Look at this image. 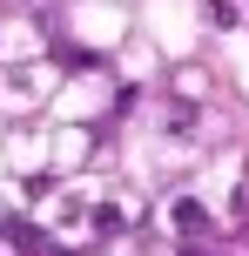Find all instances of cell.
Returning a JSON list of instances; mask_svg holds the SVG:
<instances>
[{
    "mask_svg": "<svg viewBox=\"0 0 249 256\" xmlns=\"http://www.w3.org/2000/svg\"><path fill=\"white\" fill-rule=\"evenodd\" d=\"M7 236H13V250H20V256H47L40 230H27V222H7Z\"/></svg>",
    "mask_w": 249,
    "mask_h": 256,
    "instance_id": "2",
    "label": "cell"
},
{
    "mask_svg": "<svg viewBox=\"0 0 249 256\" xmlns=\"http://www.w3.org/2000/svg\"><path fill=\"white\" fill-rule=\"evenodd\" d=\"M175 230L202 236V230H209V209H202V202H189V196H182V202H175Z\"/></svg>",
    "mask_w": 249,
    "mask_h": 256,
    "instance_id": "1",
    "label": "cell"
},
{
    "mask_svg": "<svg viewBox=\"0 0 249 256\" xmlns=\"http://www.w3.org/2000/svg\"><path fill=\"white\" fill-rule=\"evenodd\" d=\"M189 256H202V250H189Z\"/></svg>",
    "mask_w": 249,
    "mask_h": 256,
    "instance_id": "3",
    "label": "cell"
}]
</instances>
